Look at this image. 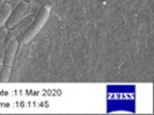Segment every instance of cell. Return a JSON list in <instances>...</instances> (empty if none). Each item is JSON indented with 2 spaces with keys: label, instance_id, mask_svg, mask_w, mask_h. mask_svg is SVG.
Returning a JSON list of instances; mask_svg holds the SVG:
<instances>
[{
  "label": "cell",
  "instance_id": "3957f363",
  "mask_svg": "<svg viewBox=\"0 0 154 115\" xmlns=\"http://www.w3.org/2000/svg\"><path fill=\"white\" fill-rule=\"evenodd\" d=\"M28 7H29V5H28L27 2L21 1V2L15 7L14 10L12 9V13H11V15L8 17L5 27H6L7 29H12V28H14L15 25H17V23L20 22L23 17H24L27 10H28Z\"/></svg>",
  "mask_w": 154,
  "mask_h": 115
},
{
  "label": "cell",
  "instance_id": "277c9868",
  "mask_svg": "<svg viewBox=\"0 0 154 115\" xmlns=\"http://www.w3.org/2000/svg\"><path fill=\"white\" fill-rule=\"evenodd\" d=\"M7 28L2 25L0 28V73L2 68V60H4V54L6 50V33H7Z\"/></svg>",
  "mask_w": 154,
  "mask_h": 115
},
{
  "label": "cell",
  "instance_id": "6da1fadb",
  "mask_svg": "<svg viewBox=\"0 0 154 115\" xmlns=\"http://www.w3.org/2000/svg\"><path fill=\"white\" fill-rule=\"evenodd\" d=\"M49 15H50V7L49 6H43L38 10L37 15L34 19V21L30 23V25L16 38L19 44H28L31 39L38 33L39 30L44 27V24L49 19Z\"/></svg>",
  "mask_w": 154,
  "mask_h": 115
},
{
  "label": "cell",
  "instance_id": "7a4b0ae2",
  "mask_svg": "<svg viewBox=\"0 0 154 115\" xmlns=\"http://www.w3.org/2000/svg\"><path fill=\"white\" fill-rule=\"evenodd\" d=\"M17 47H19V42L16 38L6 43V50H5L4 60H2V68H1V73H0V82H2V83H6L9 81L12 66H13V62L15 59Z\"/></svg>",
  "mask_w": 154,
  "mask_h": 115
},
{
  "label": "cell",
  "instance_id": "5b68a950",
  "mask_svg": "<svg viewBox=\"0 0 154 115\" xmlns=\"http://www.w3.org/2000/svg\"><path fill=\"white\" fill-rule=\"evenodd\" d=\"M12 6L8 4V2H4L2 5H0V28L2 25H5L6 22H7L8 17L12 13Z\"/></svg>",
  "mask_w": 154,
  "mask_h": 115
}]
</instances>
